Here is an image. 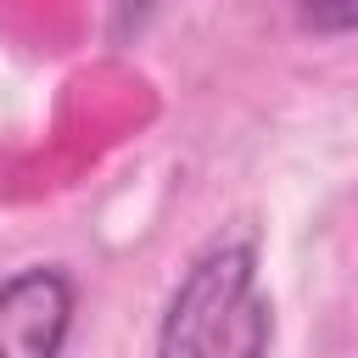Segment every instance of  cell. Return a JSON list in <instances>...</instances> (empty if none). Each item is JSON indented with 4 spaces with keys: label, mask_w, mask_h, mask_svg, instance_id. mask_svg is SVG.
<instances>
[{
    "label": "cell",
    "mask_w": 358,
    "mask_h": 358,
    "mask_svg": "<svg viewBox=\"0 0 358 358\" xmlns=\"http://www.w3.org/2000/svg\"><path fill=\"white\" fill-rule=\"evenodd\" d=\"M274 313L257 291V246L218 235L185 268L157 324V358H268Z\"/></svg>",
    "instance_id": "6da1fadb"
},
{
    "label": "cell",
    "mask_w": 358,
    "mask_h": 358,
    "mask_svg": "<svg viewBox=\"0 0 358 358\" xmlns=\"http://www.w3.org/2000/svg\"><path fill=\"white\" fill-rule=\"evenodd\" d=\"M78 291L56 263H28L0 280V358H62Z\"/></svg>",
    "instance_id": "7a4b0ae2"
},
{
    "label": "cell",
    "mask_w": 358,
    "mask_h": 358,
    "mask_svg": "<svg viewBox=\"0 0 358 358\" xmlns=\"http://www.w3.org/2000/svg\"><path fill=\"white\" fill-rule=\"evenodd\" d=\"M296 11L319 34H352L358 28V0H296Z\"/></svg>",
    "instance_id": "3957f363"
}]
</instances>
